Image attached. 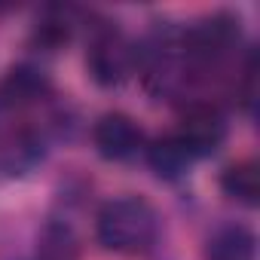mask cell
<instances>
[{
	"label": "cell",
	"instance_id": "6da1fadb",
	"mask_svg": "<svg viewBox=\"0 0 260 260\" xmlns=\"http://www.w3.org/2000/svg\"><path fill=\"white\" fill-rule=\"evenodd\" d=\"M95 236L113 254H144L159 239V214L141 196H116L101 205Z\"/></svg>",
	"mask_w": 260,
	"mask_h": 260
},
{
	"label": "cell",
	"instance_id": "7a4b0ae2",
	"mask_svg": "<svg viewBox=\"0 0 260 260\" xmlns=\"http://www.w3.org/2000/svg\"><path fill=\"white\" fill-rule=\"evenodd\" d=\"M239 40H242L239 19L217 13L211 19L196 22L193 28L181 34V55L199 68H217L236 52Z\"/></svg>",
	"mask_w": 260,
	"mask_h": 260
},
{
	"label": "cell",
	"instance_id": "3957f363",
	"mask_svg": "<svg viewBox=\"0 0 260 260\" xmlns=\"http://www.w3.org/2000/svg\"><path fill=\"white\" fill-rule=\"evenodd\" d=\"M89 74L101 86H119L128 74L138 68V49L128 43L116 28H104L95 34L89 46Z\"/></svg>",
	"mask_w": 260,
	"mask_h": 260
},
{
	"label": "cell",
	"instance_id": "277c9868",
	"mask_svg": "<svg viewBox=\"0 0 260 260\" xmlns=\"http://www.w3.org/2000/svg\"><path fill=\"white\" fill-rule=\"evenodd\" d=\"M226 132H230V125H226V116L211 107V104H196L184 113L181 125H178V132L175 138L181 141V147L196 159L202 156H211L214 150H220V144L226 141Z\"/></svg>",
	"mask_w": 260,
	"mask_h": 260
},
{
	"label": "cell",
	"instance_id": "5b68a950",
	"mask_svg": "<svg viewBox=\"0 0 260 260\" xmlns=\"http://www.w3.org/2000/svg\"><path fill=\"white\" fill-rule=\"evenodd\" d=\"M95 150L110 162H125L144 150V132L128 113H104L92 128Z\"/></svg>",
	"mask_w": 260,
	"mask_h": 260
},
{
	"label": "cell",
	"instance_id": "8992f818",
	"mask_svg": "<svg viewBox=\"0 0 260 260\" xmlns=\"http://www.w3.org/2000/svg\"><path fill=\"white\" fill-rule=\"evenodd\" d=\"M205 260H257V236L245 223H223L205 239Z\"/></svg>",
	"mask_w": 260,
	"mask_h": 260
},
{
	"label": "cell",
	"instance_id": "52a82bcc",
	"mask_svg": "<svg viewBox=\"0 0 260 260\" xmlns=\"http://www.w3.org/2000/svg\"><path fill=\"white\" fill-rule=\"evenodd\" d=\"M49 92H52L49 77H46L40 68H34V64H16V68L7 74L4 86H0V95H4L7 104H13V107L37 104V101H43Z\"/></svg>",
	"mask_w": 260,
	"mask_h": 260
},
{
	"label": "cell",
	"instance_id": "ba28073f",
	"mask_svg": "<svg viewBox=\"0 0 260 260\" xmlns=\"http://www.w3.org/2000/svg\"><path fill=\"white\" fill-rule=\"evenodd\" d=\"M220 190L230 199L254 208L260 202V169H257V162L254 159H242V162L226 166L223 175H220Z\"/></svg>",
	"mask_w": 260,
	"mask_h": 260
},
{
	"label": "cell",
	"instance_id": "9c48e42d",
	"mask_svg": "<svg viewBox=\"0 0 260 260\" xmlns=\"http://www.w3.org/2000/svg\"><path fill=\"white\" fill-rule=\"evenodd\" d=\"M147 162H150V169H153L159 178L172 181V178H181V175L190 169L193 156L181 147V141H178L175 135H166V138H156V141L147 147Z\"/></svg>",
	"mask_w": 260,
	"mask_h": 260
},
{
	"label": "cell",
	"instance_id": "30bf717a",
	"mask_svg": "<svg viewBox=\"0 0 260 260\" xmlns=\"http://www.w3.org/2000/svg\"><path fill=\"white\" fill-rule=\"evenodd\" d=\"M37 260H77V239L68 226L49 223L40 236Z\"/></svg>",
	"mask_w": 260,
	"mask_h": 260
}]
</instances>
